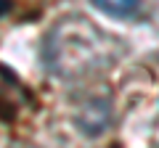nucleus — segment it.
Wrapping results in <instances>:
<instances>
[{"label":"nucleus","mask_w":159,"mask_h":148,"mask_svg":"<svg viewBox=\"0 0 159 148\" xmlns=\"http://www.w3.org/2000/svg\"><path fill=\"white\" fill-rule=\"evenodd\" d=\"M138 3H141V0H93V6H96V8H101L103 13L117 16V19L133 16V13L138 11Z\"/></svg>","instance_id":"4"},{"label":"nucleus","mask_w":159,"mask_h":148,"mask_svg":"<svg viewBox=\"0 0 159 148\" xmlns=\"http://www.w3.org/2000/svg\"><path fill=\"white\" fill-rule=\"evenodd\" d=\"M77 124L88 135H98L101 130H106V124H109V103L96 101L88 108H82V114L77 116Z\"/></svg>","instance_id":"3"},{"label":"nucleus","mask_w":159,"mask_h":148,"mask_svg":"<svg viewBox=\"0 0 159 148\" xmlns=\"http://www.w3.org/2000/svg\"><path fill=\"white\" fill-rule=\"evenodd\" d=\"M114 56H117L114 40L90 19L77 13L58 19L43 45L45 66L56 77H66V80L101 72Z\"/></svg>","instance_id":"1"},{"label":"nucleus","mask_w":159,"mask_h":148,"mask_svg":"<svg viewBox=\"0 0 159 148\" xmlns=\"http://www.w3.org/2000/svg\"><path fill=\"white\" fill-rule=\"evenodd\" d=\"M24 98H27L24 85L8 72L6 66H0V111L6 114L8 108H21Z\"/></svg>","instance_id":"2"}]
</instances>
